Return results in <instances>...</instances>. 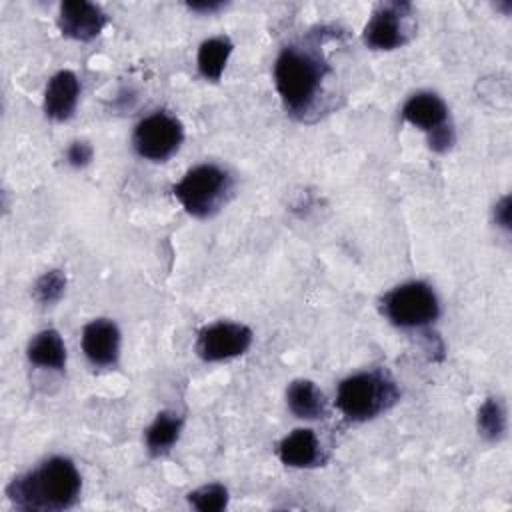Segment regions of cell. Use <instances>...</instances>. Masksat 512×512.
Masks as SVG:
<instances>
[{"instance_id":"cell-1","label":"cell","mask_w":512,"mask_h":512,"mask_svg":"<svg viewBox=\"0 0 512 512\" xmlns=\"http://www.w3.org/2000/svg\"><path fill=\"white\" fill-rule=\"evenodd\" d=\"M80 488L76 464L70 458L52 456L38 468L16 476L6 486V496L22 510H66L76 504Z\"/></svg>"},{"instance_id":"cell-2","label":"cell","mask_w":512,"mask_h":512,"mask_svg":"<svg viewBox=\"0 0 512 512\" xmlns=\"http://www.w3.org/2000/svg\"><path fill=\"white\" fill-rule=\"evenodd\" d=\"M326 72V62L312 48L286 46L274 62V84L284 106L294 114L308 112Z\"/></svg>"},{"instance_id":"cell-3","label":"cell","mask_w":512,"mask_h":512,"mask_svg":"<svg viewBox=\"0 0 512 512\" xmlns=\"http://www.w3.org/2000/svg\"><path fill=\"white\" fill-rule=\"evenodd\" d=\"M400 398L396 382L384 370L358 372L336 390V408L352 422H366L392 408Z\"/></svg>"},{"instance_id":"cell-4","label":"cell","mask_w":512,"mask_h":512,"mask_svg":"<svg viewBox=\"0 0 512 512\" xmlns=\"http://www.w3.org/2000/svg\"><path fill=\"white\" fill-rule=\"evenodd\" d=\"M230 190V174L216 164H198L172 186V194L176 196V200L188 214L196 218H208L218 212L226 202Z\"/></svg>"},{"instance_id":"cell-5","label":"cell","mask_w":512,"mask_h":512,"mask_svg":"<svg viewBox=\"0 0 512 512\" xmlns=\"http://www.w3.org/2000/svg\"><path fill=\"white\" fill-rule=\"evenodd\" d=\"M382 312L400 328H420L438 318L440 304L436 292L426 282L412 280L384 294Z\"/></svg>"},{"instance_id":"cell-6","label":"cell","mask_w":512,"mask_h":512,"mask_svg":"<svg viewBox=\"0 0 512 512\" xmlns=\"http://www.w3.org/2000/svg\"><path fill=\"white\" fill-rule=\"evenodd\" d=\"M182 140V122L164 110H156L144 116L132 134V146L136 154L152 162L168 160L180 148Z\"/></svg>"},{"instance_id":"cell-7","label":"cell","mask_w":512,"mask_h":512,"mask_svg":"<svg viewBox=\"0 0 512 512\" xmlns=\"http://www.w3.org/2000/svg\"><path fill=\"white\" fill-rule=\"evenodd\" d=\"M410 10L408 2L378 4L362 30L364 44L372 50H394L404 46L410 36Z\"/></svg>"},{"instance_id":"cell-8","label":"cell","mask_w":512,"mask_h":512,"mask_svg":"<svg viewBox=\"0 0 512 512\" xmlns=\"http://www.w3.org/2000/svg\"><path fill=\"white\" fill-rule=\"evenodd\" d=\"M252 344V330L238 322H214L198 332L196 354L204 362H220L244 354Z\"/></svg>"},{"instance_id":"cell-9","label":"cell","mask_w":512,"mask_h":512,"mask_svg":"<svg viewBox=\"0 0 512 512\" xmlns=\"http://www.w3.org/2000/svg\"><path fill=\"white\" fill-rule=\"evenodd\" d=\"M106 22L108 18L104 10L94 2L66 0L60 4L58 26H60V32L72 40L88 42L96 38L106 26Z\"/></svg>"},{"instance_id":"cell-10","label":"cell","mask_w":512,"mask_h":512,"mask_svg":"<svg viewBox=\"0 0 512 512\" xmlns=\"http://www.w3.org/2000/svg\"><path fill=\"white\" fill-rule=\"evenodd\" d=\"M82 350L94 366H114L120 354V330L112 320L98 318L82 330Z\"/></svg>"},{"instance_id":"cell-11","label":"cell","mask_w":512,"mask_h":512,"mask_svg":"<svg viewBox=\"0 0 512 512\" xmlns=\"http://www.w3.org/2000/svg\"><path fill=\"white\" fill-rule=\"evenodd\" d=\"M402 118L432 136L448 128V108L434 92H416L402 106Z\"/></svg>"},{"instance_id":"cell-12","label":"cell","mask_w":512,"mask_h":512,"mask_svg":"<svg viewBox=\"0 0 512 512\" xmlns=\"http://www.w3.org/2000/svg\"><path fill=\"white\" fill-rule=\"evenodd\" d=\"M80 98V80L72 70L56 72L44 90V112L48 118L64 122L68 120Z\"/></svg>"},{"instance_id":"cell-13","label":"cell","mask_w":512,"mask_h":512,"mask_svg":"<svg viewBox=\"0 0 512 512\" xmlns=\"http://www.w3.org/2000/svg\"><path fill=\"white\" fill-rule=\"evenodd\" d=\"M278 458L292 468H312L324 460L320 442L310 428H296L284 436L278 444Z\"/></svg>"},{"instance_id":"cell-14","label":"cell","mask_w":512,"mask_h":512,"mask_svg":"<svg viewBox=\"0 0 512 512\" xmlns=\"http://www.w3.org/2000/svg\"><path fill=\"white\" fill-rule=\"evenodd\" d=\"M286 402L294 416L316 420L326 414V398L312 380H294L286 390Z\"/></svg>"},{"instance_id":"cell-15","label":"cell","mask_w":512,"mask_h":512,"mask_svg":"<svg viewBox=\"0 0 512 512\" xmlns=\"http://www.w3.org/2000/svg\"><path fill=\"white\" fill-rule=\"evenodd\" d=\"M28 360L34 366L48 370H64L66 366V346L58 330L48 328L38 332L28 344Z\"/></svg>"},{"instance_id":"cell-16","label":"cell","mask_w":512,"mask_h":512,"mask_svg":"<svg viewBox=\"0 0 512 512\" xmlns=\"http://www.w3.org/2000/svg\"><path fill=\"white\" fill-rule=\"evenodd\" d=\"M232 40L228 36H212L208 40H204L198 48V72L206 78V80H220L222 72L226 68V62L232 54Z\"/></svg>"},{"instance_id":"cell-17","label":"cell","mask_w":512,"mask_h":512,"mask_svg":"<svg viewBox=\"0 0 512 512\" xmlns=\"http://www.w3.org/2000/svg\"><path fill=\"white\" fill-rule=\"evenodd\" d=\"M182 418L174 412H160L156 414L154 422L146 430V448L152 456L166 454L180 438Z\"/></svg>"},{"instance_id":"cell-18","label":"cell","mask_w":512,"mask_h":512,"mask_svg":"<svg viewBox=\"0 0 512 512\" xmlns=\"http://www.w3.org/2000/svg\"><path fill=\"white\" fill-rule=\"evenodd\" d=\"M478 432L490 440L498 442L506 434V410L500 398H486L478 410Z\"/></svg>"},{"instance_id":"cell-19","label":"cell","mask_w":512,"mask_h":512,"mask_svg":"<svg viewBox=\"0 0 512 512\" xmlns=\"http://www.w3.org/2000/svg\"><path fill=\"white\" fill-rule=\"evenodd\" d=\"M188 502L200 512H220L228 504V490L222 484H206L190 492Z\"/></svg>"},{"instance_id":"cell-20","label":"cell","mask_w":512,"mask_h":512,"mask_svg":"<svg viewBox=\"0 0 512 512\" xmlns=\"http://www.w3.org/2000/svg\"><path fill=\"white\" fill-rule=\"evenodd\" d=\"M64 288H66L64 272L62 270H48L36 280V284L32 288V294H34L36 302H40V304H54L64 294Z\"/></svg>"},{"instance_id":"cell-21","label":"cell","mask_w":512,"mask_h":512,"mask_svg":"<svg viewBox=\"0 0 512 512\" xmlns=\"http://www.w3.org/2000/svg\"><path fill=\"white\" fill-rule=\"evenodd\" d=\"M92 154H94V150H92V146L88 142L76 140L66 150V162L70 166H74V168H82V166H86L92 160Z\"/></svg>"},{"instance_id":"cell-22","label":"cell","mask_w":512,"mask_h":512,"mask_svg":"<svg viewBox=\"0 0 512 512\" xmlns=\"http://www.w3.org/2000/svg\"><path fill=\"white\" fill-rule=\"evenodd\" d=\"M494 220L498 226H502L504 230L510 228V198L504 196L496 206H494Z\"/></svg>"},{"instance_id":"cell-23","label":"cell","mask_w":512,"mask_h":512,"mask_svg":"<svg viewBox=\"0 0 512 512\" xmlns=\"http://www.w3.org/2000/svg\"><path fill=\"white\" fill-rule=\"evenodd\" d=\"M224 4L222 2H190L188 8L194 12H216L220 10Z\"/></svg>"}]
</instances>
